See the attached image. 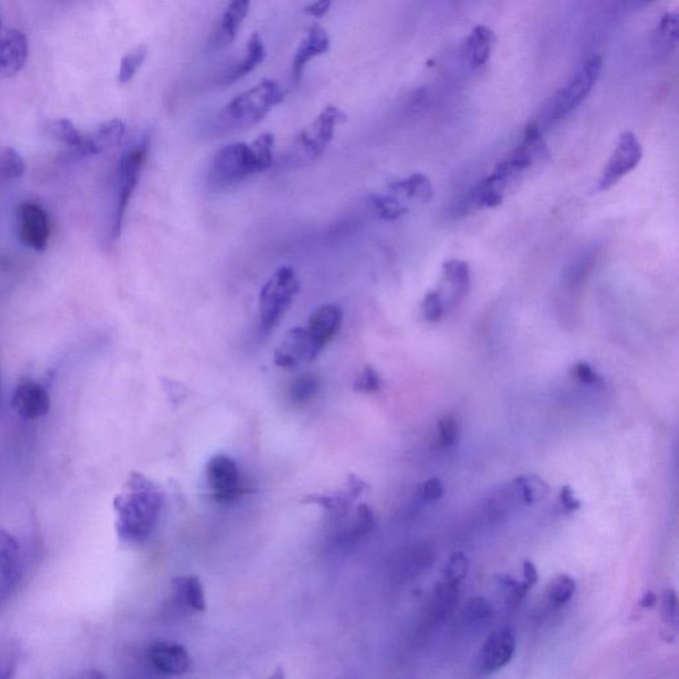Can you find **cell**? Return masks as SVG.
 Masks as SVG:
<instances>
[{
    "mask_svg": "<svg viewBox=\"0 0 679 679\" xmlns=\"http://www.w3.org/2000/svg\"><path fill=\"white\" fill-rule=\"evenodd\" d=\"M127 488V493L114 499L116 530L125 542L140 544L157 527L163 509V493L140 473H132Z\"/></svg>",
    "mask_w": 679,
    "mask_h": 679,
    "instance_id": "cell-1",
    "label": "cell"
},
{
    "mask_svg": "<svg viewBox=\"0 0 679 679\" xmlns=\"http://www.w3.org/2000/svg\"><path fill=\"white\" fill-rule=\"evenodd\" d=\"M285 96L282 86L267 79L233 98L218 116V124L225 130L245 129L258 125L285 100Z\"/></svg>",
    "mask_w": 679,
    "mask_h": 679,
    "instance_id": "cell-2",
    "label": "cell"
},
{
    "mask_svg": "<svg viewBox=\"0 0 679 679\" xmlns=\"http://www.w3.org/2000/svg\"><path fill=\"white\" fill-rule=\"evenodd\" d=\"M602 70V59L597 54L589 57L571 76L566 86L561 87L545 105L542 122L553 125L568 116L591 94Z\"/></svg>",
    "mask_w": 679,
    "mask_h": 679,
    "instance_id": "cell-3",
    "label": "cell"
},
{
    "mask_svg": "<svg viewBox=\"0 0 679 679\" xmlns=\"http://www.w3.org/2000/svg\"><path fill=\"white\" fill-rule=\"evenodd\" d=\"M258 173L253 147L245 143H233L214 153L210 161L207 181L212 189L222 190Z\"/></svg>",
    "mask_w": 679,
    "mask_h": 679,
    "instance_id": "cell-4",
    "label": "cell"
},
{
    "mask_svg": "<svg viewBox=\"0 0 679 679\" xmlns=\"http://www.w3.org/2000/svg\"><path fill=\"white\" fill-rule=\"evenodd\" d=\"M299 291L300 280L291 267H282L267 280L259 294V312L264 332L269 334L277 328Z\"/></svg>",
    "mask_w": 679,
    "mask_h": 679,
    "instance_id": "cell-5",
    "label": "cell"
},
{
    "mask_svg": "<svg viewBox=\"0 0 679 679\" xmlns=\"http://www.w3.org/2000/svg\"><path fill=\"white\" fill-rule=\"evenodd\" d=\"M149 137H144L140 143L128 149L121 155L119 166V195H117L116 211H114L113 236L121 234L125 212L129 206L130 198L140 182L141 174L149 155Z\"/></svg>",
    "mask_w": 679,
    "mask_h": 679,
    "instance_id": "cell-6",
    "label": "cell"
},
{
    "mask_svg": "<svg viewBox=\"0 0 679 679\" xmlns=\"http://www.w3.org/2000/svg\"><path fill=\"white\" fill-rule=\"evenodd\" d=\"M346 121V114L337 106L329 105L320 112L311 127L300 130L294 140V150L302 160L320 157L334 140L337 127Z\"/></svg>",
    "mask_w": 679,
    "mask_h": 679,
    "instance_id": "cell-7",
    "label": "cell"
},
{
    "mask_svg": "<svg viewBox=\"0 0 679 679\" xmlns=\"http://www.w3.org/2000/svg\"><path fill=\"white\" fill-rule=\"evenodd\" d=\"M642 155V145L637 136L632 132H624L618 138L617 146L613 150L607 166L602 170L596 189L599 192L612 189L624 177L628 176L640 165Z\"/></svg>",
    "mask_w": 679,
    "mask_h": 679,
    "instance_id": "cell-8",
    "label": "cell"
},
{
    "mask_svg": "<svg viewBox=\"0 0 679 679\" xmlns=\"http://www.w3.org/2000/svg\"><path fill=\"white\" fill-rule=\"evenodd\" d=\"M206 481L219 503H231L244 493L238 465L228 455H215L207 462Z\"/></svg>",
    "mask_w": 679,
    "mask_h": 679,
    "instance_id": "cell-9",
    "label": "cell"
},
{
    "mask_svg": "<svg viewBox=\"0 0 679 679\" xmlns=\"http://www.w3.org/2000/svg\"><path fill=\"white\" fill-rule=\"evenodd\" d=\"M19 236L29 248L42 253L47 248L51 228L46 210L37 202L19 206Z\"/></svg>",
    "mask_w": 679,
    "mask_h": 679,
    "instance_id": "cell-10",
    "label": "cell"
},
{
    "mask_svg": "<svg viewBox=\"0 0 679 679\" xmlns=\"http://www.w3.org/2000/svg\"><path fill=\"white\" fill-rule=\"evenodd\" d=\"M515 649H517V635L514 629L506 626L491 633L484 641L479 654L482 670L491 675L503 669L511 662Z\"/></svg>",
    "mask_w": 679,
    "mask_h": 679,
    "instance_id": "cell-11",
    "label": "cell"
},
{
    "mask_svg": "<svg viewBox=\"0 0 679 679\" xmlns=\"http://www.w3.org/2000/svg\"><path fill=\"white\" fill-rule=\"evenodd\" d=\"M150 664L158 673L169 677L186 675L192 667V657L181 643L160 641L147 651Z\"/></svg>",
    "mask_w": 679,
    "mask_h": 679,
    "instance_id": "cell-12",
    "label": "cell"
},
{
    "mask_svg": "<svg viewBox=\"0 0 679 679\" xmlns=\"http://www.w3.org/2000/svg\"><path fill=\"white\" fill-rule=\"evenodd\" d=\"M343 320V311L335 304L321 305L311 313L305 331L318 356L339 334Z\"/></svg>",
    "mask_w": 679,
    "mask_h": 679,
    "instance_id": "cell-13",
    "label": "cell"
},
{
    "mask_svg": "<svg viewBox=\"0 0 679 679\" xmlns=\"http://www.w3.org/2000/svg\"><path fill=\"white\" fill-rule=\"evenodd\" d=\"M318 357L305 328H294L286 334L279 348L275 352V364L285 369H294L302 362L312 361Z\"/></svg>",
    "mask_w": 679,
    "mask_h": 679,
    "instance_id": "cell-14",
    "label": "cell"
},
{
    "mask_svg": "<svg viewBox=\"0 0 679 679\" xmlns=\"http://www.w3.org/2000/svg\"><path fill=\"white\" fill-rule=\"evenodd\" d=\"M329 48H331V39H329L326 29L318 24L311 26L300 42L299 47L294 52V60H292V80L294 83H300L305 67L311 60L326 54Z\"/></svg>",
    "mask_w": 679,
    "mask_h": 679,
    "instance_id": "cell-15",
    "label": "cell"
},
{
    "mask_svg": "<svg viewBox=\"0 0 679 679\" xmlns=\"http://www.w3.org/2000/svg\"><path fill=\"white\" fill-rule=\"evenodd\" d=\"M12 408L21 418L37 419L48 413L51 400L45 386L27 381L13 393Z\"/></svg>",
    "mask_w": 679,
    "mask_h": 679,
    "instance_id": "cell-16",
    "label": "cell"
},
{
    "mask_svg": "<svg viewBox=\"0 0 679 679\" xmlns=\"http://www.w3.org/2000/svg\"><path fill=\"white\" fill-rule=\"evenodd\" d=\"M29 59V40L19 29H8L0 37V73L13 76L21 72Z\"/></svg>",
    "mask_w": 679,
    "mask_h": 679,
    "instance_id": "cell-17",
    "label": "cell"
},
{
    "mask_svg": "<svg viewBox=\"0 0 679 679\" xmlns=\"http://www.w3.org/2000/svg\"><path fill=\"white\" fill-rule=\"evenodd\" d=\"M506 485L517 507L534 506V504L542 503L550 496L551 493L547 482L540 476H534V474L518 476Z\"/></svg>",
    "mask_w": 679,
    "mask_h": 679,
    "instance_id": "cell-18",
    "label": "cell"
},
{
    "mask_svg": "<svg viewBox=\"0 0 679 679\" xmlns=\"http://www.w3.org/2000/svg\"><path fill=\"white\" fill-rule=\"evenodd\" d=\"M127 125L122 120L113 119L98 125L91 133H86L84 157L97 155L111 147L116 146L124 137Z\"/></svg>",
    "mask_w": 679,
    "mask_h": 679,
    "instance_id": "cell-19",
    "label": "cell"
},
{
    "mask_svg": "<svg viewBox=\"0 0 679 679\" xmlns=\"http://www.w3.org/2000/svg\"><path fill=\"white\" fill-rule=\"evenodd\" d=\"M493 45H495V35L493 29L485 26L474 27L463 45L465 62L474 70L484 67L490 59Z\"/></svg>",
    "mask_w": 679,
    "mask_h": 679,
    "instance_id": "cell-20",
    "label": "cell"
},
{
    "mask_svg": "<svg viewBox=\"0 0 679 679\" xmlns=\"http://www.w3.org/2000/svg\"><path fill=\"white\" fill-rule=\"evenodd\" d=\"M266 54V47H264L261 35L253 32L250 39H248L244 57H243L241 62H236L233 68H230L225 75H222L219 80L220 83L228 86V84L236 83V81L245 78L248 73L253 72L256 67H259L264 62Z\"/></svg>",
    "mask_w": 679,
    "mask_h": 679,
    "instance_id": "cell-21",
    "label": "cell"
},
{
    "mask_svg": "<svg viewBox=\"0 0 679 679\" xmlns=\"http://www.w3.org/2000/svg\"><path fill=\"white\" fill-rule=\"evenodd\" d=\"M250 8L251 3L247 0H236L226 7L215 32V45L228 46L236 39L238 29L250 12Z\"/></svg>",
    "mask_w": 679,
    "mask_h": 679,
    "instance_id": "cell-22",
    "label": "cell"
},
{
    "mask_svg": "<svg viewBox=\"0 0 679 679\" xmlns=\"http://www.w3.org/2000/svg\"><path fill=\"white\" fill-rule=\"evenodd\" d=\"M171 592L185 607L190 608L195 612L206 610L207 604L203 584L199 580V577L192 576V575L174 577L171 580Z\"/></svg>",
    "mask_w": 679,
    "mask_h": 679,
    "instance_id": "cell-23",
    "label": "cell"
},
{
    "mask_svg": "<svg viewBox=\"0 0 679 679\" xmlns=\"http://www.w3.org/2000/svg\"><path fill=\"white\" fill-rule=\"evenodd\" d=\"M389 190L394 196L427 203L433 198V186L429 177L422 173H414L408 178L397 179L389 184Z\"/></svg>",
    "mask_w": 679,
    "mask_h": 679,
    "instance_id": "cell-24",
    "label": "cell"
},
{
    "mask_svg": "<svg viewBox=\"0 0 679 679\" xmlns=\"http://www.w3.org/2000/svg\"><path fill=\"white\" fill-rule=\"evenodd\" d=\"M460 600V586L446 582H439L430 600V623L438 624L451 615Z\"/></svg>",
    "mask_w": 679,
    "mask_h": 679,
    "instance_id": "cell-25",
    "label": "cell"
},
{
    "mask_svg": "<svg viewBox=\"0 0 679 679\" xmlns=\"http://www.w3.org/2000/svg\"><path fill=\"white\" fill-rule=\"evenodd\" d=\"M442 279L451 288L452 302H458L468 294L470 287V267L460 259L447 261L442 267Z\"/></svg>",
    "mask_w": 679,
    "mask_h": 679,
    "instance_id": "cell-26",
    "label": "cell"
},
{
    "mask_svg": "<svg viewBox=\"0 0 679 679\" xmlns=\"http://www.w3.org/2000/svg\"><path fill=\"white\" fill-rule=\"evenodd\" d=\"M21 551L12 534L0 527V576L12 580L19 568Z\"/></svg>",
    "mask_w": 679,
    "mask_h": 679,
    "instance_id": "cell-27",
    "label": "cell"
},
{
    "mask_svg": "<svg viewBox=\"0 0 679 679\" xmlns=\"http://www.w3.org/2000/svg\"><path fill=\"white\" fill-rule=\"evenodd\" d=\"M49 132L57 140L70 147L79 157H84L86 133H81L73 122L68 119L54 120L49 124Z\"/></svg>",
    "mask_w": 679,
    "mask_h": 679,
    "instance_id": "cell-28",
    "label": "cell"
},
{
    "mask_svg": "<svg viewBox=\"0 0 679 679\" xmlns=\"http://www.w3.org/2000/svg\"><path fill=\"white\" fill-rule=\"evenodd\" d=\"M576 592V582L567 574L553 577L545 588V599L552 608H561L574 597Z\"/></svg>",
    "mask_w": 679,
    "mask_h": 679,
    "instance_id": "cell-29",
    "label": "cell"
},
{
    "mask_svg": "<svg viewBox=\"0 0 679 679\" xmlns=\"http://www.w3.org/2000/svg\"><path fill=\"white\" fill-rule=\"evenodd\" d=\"M678 42V13L667 12L662 16L657 26L654 46L657 52L667 54L677 46Z\"/></svg>",
    "mask_w": 679,
    "mask_h": 679,
    "instance_id": "cell-30",
    "label": "cell"
},
{
    "mask_svg": "<svg viewBox=\"0 0 679 679\" xmlns=\"http://www.w3.org/2000/svg\"><path fill=\"white\" fill-rule=\"evenodd\" d=\"M376 520L372 509L367 504H361L357 509L356 517L349 523L345 530L341 531V536L356 540L367 536L375 530Z\"/></svg>",
    "mask_w": 679,
    "mask_h": 679,
    "instance_id": "cell-31",
    "label": "cell"
},
{
    "mask_svg": "<svg viewBox=\"0 0 679 679\" xmlns=\"http://www.w3.org/2000/svg\"><path fill=\"white\" fill-rule=\"evenodd\" d=\"M498 582L499 592L501 596L504 597V601L509 607H517L520 602L527 596L528 592L531 591L530 586L525 582H519V580L514 579L509 575H499L496 577Z\"/></svg>",
    "mask_w": 679,
    "mask_h": 679,
    "instance_id": "cell-32",
    "label": "cell"
},
{
    "mask_svg": "<svg viewBox=\"0 0 679 679\" xmlns=\"http://www.w3.org/2000/svg\"><path fill=\"white\" fill-rule=\"evenodd\" d=\"M661 617L667 635H675L678 632L679 601L675 589H665L661 597Z\"/></svg>",
    "mask_w": 679,
    "mask_h": 679,
    "instance_id": "cell-33",
    "label": "cell"
},
{
    "mask_svg": "<svg viewBox=\"0 0 679 679\" xmlns=\"http://www.w3.org/2000/svg\"><path fill=\"white\" fill-rule=\"evenodd\" d=\"M147 54V47L145 45L138 46V47L133 48L132 51L128 52L121 59V64H120L119 70V81L121 84L129 83L136 73L138 72L144 62H145Z\"/></svg>",
    "mask_w": 679,
    "mask_h": 679,
    "instance_id": "cell-34",
    "label": "cell"
},
{
    "mask_svg": "<svg viewBox=\"0 0 679 679\" xmlns=\"http://www.w3.org/2000/svg\"><path fill=\"white\" fill-rule=\"evenodd\" d=\"M470 568V559L463 552H455L450 556L449 561L442 571V582L460 585L466 579Z\"/></svg>",
    "mask_w": 679,
    "mask_h": 679,
    "instance_id": "cell-35",
    "label": "cell"
},
{
    "mask_svg": "<svg viewBox=\"0 0 679 679\" xmlns=\"http://www.w3.org/2000/svg\"><path fill=\"white\" fill-rule=\"evenodd\" d=\"M274 145L275 137L271 132L263 133L251 144L259 173L269 170L274 165Z\"/></svg>",
    "mask_w": 679,
    "mask_h": 679,
    "instance_id": "cell-36",
    "label": "cell"
},
{
    "mask_svg": "<svg viewBox=\"0 0 679 679\" xmlns=\"http://www.w3.org/2000/svg\"><path fill=\"white\" fill-rule=\"evenodd\" d=\"M372 203L381 219L388 222L400 219L408 212V207L394 195H375L372 196Z\"/></svg>",
    "mask_w": 679,
    "mask_h": 679,
    "instance_id": "cell-37",
    "label": "cell"
},
{
    "mask_svg": "<svg viewBox=\"0 0 679 679\" xmlns=\"http://www.w3.org/2000/svg\"><path fill=\"white\" fill-rule=\"evenodd\" d=\"M26 171V163L18 150L7 147L0 158V178L10 181L23 177Z\"/></svg>",
    "mask_w": 679,
    "mask_h": 679,
    "instance_id": "cell-38",
    "label": "cell"
},
{
    "mask_svg": "<svg viewBox=\"0 0 679 679\" xmlns=\"http://www.w3.org/2000/svg\"><path fill=\"white\" fill-rule=\"evenodd\" d=\"M320 388L318 378L312 375H304L297 377L291 385V398L294 402L302 403L312 400Z\"/></svg>",
    "mask_w": 679,
    "mask_h": 679,
    "instance_id": "cell-39",
    "label": "cell"
},
{
    "mask_svg": "<svg viewBox=\"0 0 679 679\" xmlns=\"http://www.w3.org/2000/svg\"><path fill=\"white\" fill-rule=\"evenodd\" d=\"M463 618L468 624H481L493 616V605L484 597H474L463 608Z\"/></svg>",
    "mask_w": 679,
    "mask_h": 679,
    "instance_id": "cell-40",
    "label": "cell"
},
{
    "mask_svg": "<svg viewBox=\"0 0 679 679\" xmlns=\"http://www.w3.org/2000/svg\"><path fill=\"white\" fill-rule=\"evenodd\" d=\"M19 654L18 648L11 642L0 643V679H13L18 670Z\"/></svg>",
    "mask_w": 679,
    "mask_h": 679,
    "instance_id": "cell-41",
    "label": "cell"
},
{
    "mask_svg": "<svg viewBox=\"0 0 679 679\" xmlns=\"http://www.w3.org/2000/svg\"><path fill=\"white\" fill-rule=\"evenodd\" d=\"M444 304L439 291L427 292L422 300L421 312L427 323H438L443 316Z\"/></svg>",
    "mask_w": 679,
    "mask_h": 679,
    "instance_id": "cell-42",
    "label": "cell"
},
{
    "mask_svg": "<svg viewBox=\"0 0 679 679\" xmlns=\"http://www.w3.org/2000/svg\"><path fill=\"white\" fill-rule=\"evenodd\" d=\"M354 390L361 393H376L383 388V378L373 367H365L354 380Z\"/></svg>",
    "mask_w": 679,
    "mask_h": 679,
    "instance_id": "cell-43",
    "label": "cell"
},
{
    "mask_svg": "<svg viewBox=\"0 0 679 679\" xmlns=\"http://www.w3.org/2000/svg\"><path fill=\"white\" fill-rule=\"evenodd\" d=\"M439 441L443 447H452L460 438V425L451 416L442 417L438 421Z\"/></svg>",
    "mask_w": 679,
    "mask_h": 679,
    "instance_id": "cell-44",
    "label": "cell"
},
{
    "mask_svg": "<svg viewBox=\"0 0 679 679\" xmlns=\"http://www.w3.org/2000/svg\"><path fill=\"white\" fill-rule=\"evenodd\" d=\"M418 493L422 501H429V503L438 501L444 495L443 482L438 478L427 479V481L419 485Z\"/></svg>",
    "mask_w": 679,
    "mask_h": 679,
    "instance_id": "cell-45",
    "label": "cell"
},
{
    "mask_svg": "<svg viewBox=\"0 0 679 679\" xmlns=\"http://www.w3.org/2000/svg\"><path fill=\"white\" fill-rule=\"evenodd\" d=\"M572 373H574L575 378L585 385H596V384L601 383V377L597 375L596 370L588 362H577L572 368Z\"/></svg>",
    "mask_w": 679,
    "mask_h": 679,
    "instance_id": "cell-46",
    "label": "cell"
},
{
    "mask_svg": "<svg viewBox=\"0 0 679 679\" xmlns=\"http://www.w3.org/2000/svg\"><path fill=\"white\" fill-rule=\"evenodd\" d=\"M559 501H560L561 509L567 514H572V512H576L577 509H582V501L576 498L571 485L566 484L561 487Z\"/></svg>",
    "mask_w": 679,
    "mask_h": 679,
    "instance_id": "cell-47",
    "label": "cell"
},
{
    "mask_svg": "<svg viewBox=\"0 0 679 679\" xmlns=\"http://www.w3.org/2000/svg\"><path fill=\"white\" fill-rule=\"evenodd\" d=\"M332 3L328 0H320V2L311 3L307 7H304L302 12L305 15L313 16V18H323L328 13L329 8H331Z\"/></svg>",
    "mask_w": 679,
    "mask_h": 679,
    "instance_id": "cell-48",
    "label": "cell"
},
{
    "mask_svg": "<svg viewBox=\"0 0 679 679\" xmlns=\"http://www.w3.org/2000/svg\"><path fill=\"white\" fill-rule=\"evenodd\" d=\"M522 568L523 582L527 584V585L533 589L534 586L536 585L537 582H539V574H537L536 566H534L533 561L526 560L525 563H523Z\"/></svg>",
    "mask_w": 679,
    "mask_h": 679,
    "instance_id": "cell-49",
    "label": "cell"
},
{
    "mask_svg": "<svg viewBox=\"0 0 679 679\" xmlns=\"http://www.w3.org/2000/svg\"><path fill=\"white\" fill-rule=\"evenodd\" d=\"M67 679H108L104 673L96 669H86L80 670V672L75 673Z\"/></svg>",
    "mask_w": 679,
    "mask_h": 679,
    "instance_id": "cell-50",
    "label": "cell"
},
{
    "mask_svg": "<svg viewBox=\"0 0 679 679\" xmlns=\"http://www.w3.org/2000/svg\"><path fill=\"white\" fill-rule=\"evenodd\" d=\"M658 602V596L654 592L649 591L640 600V607L643 609H651Z\"/></svg>",
    "mask_w": 679,
    "mask_h": 679,
    "instance_id": "cell-51",
    "label": "cell"
},
{
    "mask_svg": "<svg viewBox=\"0 0 679 679\" xmlns=\"http://www.w3.org/2000/svg\"><path fill=\"white\" fill-rule=\"evenodd\" d=\"M269 679H286L285 669H283L282 667H277V670L274 672V675H272Z\"/></svg>",
    "mask_w": 679,
    "mask_h": 679,
    "instance_id": "cell-52",
    "label": "cell"
},
{
    "mask_svg": "<svg viewBox=\"0 0 679 679\" xmlns=\"http://www.w3.org/2000/svg\"><path fill=\"white\" fill-rule=\"evenodd\" d=\"M0 27H2V18H0Z\"/></svg>",
    "mask_w": 679,
    "mask_h": 679,
    "instance_id": "cell-53",
    "label": "cell"
}]
</instances>
